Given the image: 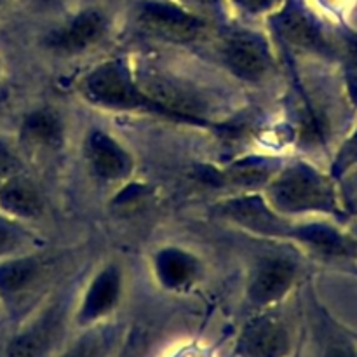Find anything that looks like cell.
Returning a JSON list of instances; mask_svg holds the SVG:
<instances>
[{
    "mask_svg": "<svg viewBox=\"0 0 357 357\" xmlns=\"http://www.w3.org/2000/svg\"><path fill=\"white\" fill-rule=\"evenodd\" d=\"M26 246V236L17 227V222L0 215V260L23 253Z\"/></svg>",
    "mask_w": 357,
    "mask_h": 357,
    "instance_id": "ffe728a7",
    "label": "cell"
},
{
    "mask_svg": "<svg viewBox=\"0 0 357 357\" xmlns=\"http://www.w3.org/2000/svg\"><path fill=\"white\" fill-rule=\"evenodd\" d=\"M291 347L286 324L275 316L251 321L239 338V352L246 357H284Z\"/></svg>",
    "mask_w": 357,
    "mask_h": 357,
    "instance_id": "7c38bea8",
    "label": "cell"
},
{
    "mask_svg": "<svg viewBox=\"0 0 357 357\" xmlns=\"http://www.w3.org/2000/svg\"><path fill=\"white\" fill-rule=\"evenodd\" d=\"M135 77L143 93L159 108L164 119L202 128L216 126V122L209 119L211 105L206 94L185 80L150 66L139 68L135 72Z\"/></svg>",
    "mask_w": 357,
    "mask_h": 357,
    "instance_id": "3957f363",
    "label": "cell"
},
{
    "mask_svg": "<svg viewBox=\"0 0 357 357\" xmlns=\"http://www.w3.org/2000/svg\"><path fill=\"white\" fill-rule=\"evenodd\" d=\"M293 241L328 257H349L354 253V244L344 234L323 223H298Z\"/></svg>",
    "mask_w": 357,
    "mask_h": 357,
    "instance_id": "ac0fdd59",
    "label": "cell"
},
{
    "mask_svg": "<svg viewBox=\"0 0 357 357\" xmlns=\"http://www.w3.org/2000/svg\"><path fill=\"white\" fill-rule=\"evenodd\" d=\"M122 296V272L115 264L105 265L96 272L87 286L84 298L80 302L79 321L80 323H94L101 317L108 316Z\"/></svg>",
    "mask_w": 357,
    "mask_h": 357,
    "instance_id": "4fadbf2b",
    "label": "cell"
},
{
    "mask_svg": "<svg viewBox=\"0 0 357 357\" xmlns=\"http://www.w3.org/2000/svg\"><path fill=\"white\" fill-rule=\"evenodd\" d=\"M298 279V264L284 255L261 257L248 278V298L253 305L267 307L281 302Z\"/></svg>",
    "mask_w": 357,
    "mask_h": 357,
    "instance_id": "52a82bcc",
    "label": "cell"
},
{
    "mask_svg": "<svg viewBox=\"0 0 357 357\" xmlns=\"http://www.w3.org/2000/svg\"><path fill=\"white\" fill-rule=\"evenodd\" d=\"M98 356H100V344H98V340H94V338H86V340L73 345V347L61 357H98Z\"/></svg>",
    "mask_w": 357,
    "mask_h": 357,
    "instance_id": "603a6c76",
    "label": "cell"
},
{
    "mask_svg": "<svg viewBox=\"0 0 357 357\" xmlns=\"http://www.w3.org/2000/svg\"><path fill=\"white\" fill-rule=\"evenodd\" d=\"M153 271L160 284L167 289H181L199 275V261L181 248H164L153 258Z\"/></svg>",
    "mask_w": 357,
    "mask_h": 357,
    "instance_id": "2e32d148",
    "label": "cell"
},
{
    "mask_svg": "<svg viewBox=\"0 0 357 357\" xmlns=\"http://www.w3.org/2000/svg\"><path fill=\"white\" fill-rule=\"evenodd\" d=\"M16 173H20L17 157L14 155V152L6 145V143L0 142V187Z\"/></svg>",
    "mask_w": 357,
    "mask_h": 357,
    "instance_id": "44dd1931",
    "label": "cell"
},
{
    "mask_svg": "<svg viewBox=\"0 0 357 357\" xmlns=\"http://www.w3.org/2000/svg\"><path fill=\"white\" fill-rule=\"evenodd\" d=\"M54 317H44L40 323L17 333L7 344L3 357H44L52 340V335H54Z\"/></svg>",
    "mask_w": 357,
    "mask_h": 357,
    "instance_id": "d6986e66",
    "label": "cell"
},
{
    "mask_svg": "<svg viewBox=\"0 0 357 357\" xmlns=\"http://www.w3.org/2000/svg\"><path fill=\"white\" fill-rule=\"evenodd\" d=\"M239 3V7H243L246 13L251 14H260L265 10L272 9L275 3V0H236Z\"/></svg>",
    "mask_w": 357,
    "mask_h": 357,
    "instance_id": "cb8c5ba5",
    "label": "cell"
},
{
    "mask_svg": "<svg viewBox=\"0 0 357 357\" xmlns=\"http://www.w3.org/2000/svg\"><path fill=\"white\" fill-rule=\"evenodd\" d=\"M21 139L38 150H58L65 139L61 117L51 108H37L23 119Z\"/></svg>",
    "mask_w": 357,
    "mask_h": 357,
    "instance_id": "e0dca14e",
    "label": "cell"
},
{
    "mask_svg": "<svg viewBox=\"0 0 357 357\" xmlns=\"http://www.w3.org/2000/svg\"><path fill=\"white\" fill-rule=\"evenodd\" d=\"M215 215L241 230L274 239H295L296 225L272 208L260 192L236 194L215 206Z\"/></svg>",
    "mask_w": 357,
    "mask_h": 357,
    "instance_id": "277c9868",
    "label": "cell"
},
{
    "mask_svg": "<svg viewBox=\"0 0 357 357\" xmlns=\"http://www.w3.org/2000/svg\"><path fill=\"white\" fill-rule=\"evenodd\" d=\"M357 162V132L342 146L337 160H335V174H342L347 171L352 164Z\"/></svg>",
    "mask_w": 357,
    "mask_h": 357,
    "instance_id": "7402d4cb",
    "label": "cell"
},
{
    "mask_svg": "<svg viewBox=\"0 0 357 357\" xmlns=\"http://www.w3.org/2000/svg\"><path fill=\"white\" fill-rule=\"evenodd\" d=\"M42 197L37 187L23 174L16 173L0 187V215L14 222L38 218Z\"/></svg>",
    "mask_w": 357,
    "mask_h": 357,
    "instance_id": "9a60e30c",
    "label": "cell"
},
{
    "mask_svg": "<svg viewBox=\"0 0 357 357\" xmlns=\"http://www.w3.org/2000/svg\"><path fill=\"white\" fill-rule=\"evenodd\" d=\"M2 3H3V0H0V6H2Z\"/></svg>",
    "mask_w": 357,
    "mask_h": 357,
    "instance_id": "484cf974",
    "label": "cell"
},
{
    "mask_svg": "<svg viewBox=\"0 0 357 357\" xmlns=\"http://www.w3.org/2000/svg\"><path fill=\"white\" fill-rule=\"evenodd\" d=\"M281 166L282 160L275 157L248 155L230 162L215 178L222 187L236 190L237 194H251L265 190Z\"/></svg>",
    "mask_w": 357,
    "mask_h": 357,
    "instance_id": "8fae6325",
    "label": "cell"
},
{
    "mask_svg": "<svg viewBox=\"0 0 357 357\" xmlns=\"http://www.w3.org/2000/svg\"><path fill=\"white\" fill-rule=\"evenodd\" d=\"M80 94L94 107L162 117L136 82L135 70L124 59H108L89 70L80 80Z\"/></svg>",
    "mask_w": 357,
    "mask_h": 357,
    "instance_id": "7a4b0ae2",
    "label": "cell"
},
{
    "mask_svg": "<svg viewBox=\"0 0 357 357\" xmlns=\"http://www.w3.org/2000/svg\"><path fill=\"white\" fill-rule=\"evenodd\" d=\"M220 59L234 77L251 84L267 79L275 66L267 38L250 30L227 35L220 45Z\"/></svg>",
    "mask_w": 357,
    "mask_h": 357,
    "instance_id": "8992f818",
    "label": "cell"
},
{
    "mask_svg": "<svg viewBox=\"0 0 357 357\" xmlns=\"http://www.w3.org/2000/svg\"><path fill=\"white\" fill-rule=\"evenodd\" d=\"M44 278V261L40 257L21 253L0 260V296L6 300L21 298Z\"/></svg>",
    "mask_w": 357,
    "mask_h": 357,
    "instance_id": "5bb4252c",
    "label": "cell"
},
{
    "mask_svg": "<svg viewBox=\"0 0 357 357\" xmlns=\"http://www.w3.org/2000/svg\"><path fill=\"white\" fill-rule=\"evenodd\" d=\"M274 30L282 40L300 51L314 54H333V45L324 35L316 17L298 3H288L274 16Z\"/></svg>",
    "mask_w": 357,
    "mask_h": 357,
    "instance_id": "9c48e42d",
    "label": "cell"
},
{
    "mask_svg": "<svg viewBox=\"0 0 357 357\" xmlns=\"http://www.w3.org/2000/svg\"><path fill=\"white\" fill-rule=\"evenodd\" d=\"M324 357H357V351H354L349 344H344V342H335L326 349Z\"/></svg>",
    "mask_w": 357,
    "mask_h": 357,
    "instance_id": "d4e9b609",
    "label": "cell"
},
{
    "mask_svg": "<svg viewBox=\"0 0 357 357\" xmlns=\"http://www.w3.org/2000/svg\"><path fill=\"white\" fill-rule=\"evenodd\" d=\"M136 26L152 38L190 44L199 40L206 23L190 10L167 0H145L136 9Z\"/></svg>",
    "mask_w": 357,
    "mask_h": 357,
    "instance_id": "5b68a950",
    "label": "cell"
},
{
    "mask_svg": "<svg viewBox=\"0 0 357 357\" xmlns=\"http://www.w3.org/2000/svg\"><path fill=\"white\" fill-rule=\"evenodd\" d=\"M84 155L91 173L105 183L131 178L135 160L124 145L103 129H91L84 142Z\"/></svg>",
    "mask_w": 357,
    "mask_h": 357,
    "instance_id": "ba28073f",
    "label": "cell"
},
{
    "mask_svg": "<svg viewBox=\"0 0 357 357\" xmlns=\"http://www.w3.org/2000/svg\"><path fill=\"white\" fill-rule=\"evenodd\" d=\"M107 20L96 9H86L75 14L63 26L56 28L45 37V45L59 54H80L103 38Z\"/></svg>",
    "mask_w": 357,
    "mask_h": 357,
    "instance_id": "30bf717a",
    "label": "cell"
},
{
    "mask_svg": "<svg viewBox=\"0 0 357 357\" xmlns=\"http://www.w3.org/2000/svg\"><path fill=\"white\" fill-rule=\"evenodd\" d=\"M264 197L279 215L288 218L307 213H340L337 192L330 178L302 160L282 164L265 187Z\"/></svg>",
    "mask_w": 357,
    "mask_h": 357,
    "instance_id": "6da1fadb",
    "label": "cell"
}]
</instances>
